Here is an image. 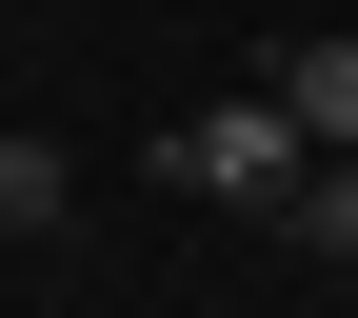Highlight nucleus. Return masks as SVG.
Masks as SVG:
<instances>
[{"mask_svg": "<svg viewBox=\"0 0 358 318\" xmlns=\"http://www.w3.org/2000/svg\"><path fill=\"white\" fill-rule=\"evenodd\" d=\"M140 159L179 179V199H259V219H299V179H319V140L279 120V80H259V100H199V120H159Z\"/></svg>", "mask_w": 358, "mask_h": 318, "instance_id": "1", "label": "nucleus"}, {"mask_svg": "<svg viewBox=\"0 0 358 318\" xmlns=\"http://www.w3.org/2000/svg\"><path fill=\"white\" fill-rule=\"evenodd\" d=\"M279 120L319 159H358V20H319V40H279Z\"/></svg>", "mask_w": 358, "mask_h": 318, "instance_id": "2", "label": "nucleus"}, {"mask_svg": "<svg viewBox=\"0 0 358 318\" xmlns=\"http://www.w3.org/2000/svg\"><path fill=\"white\" fill-rule=\"evenodd\" d=\"M60 219H80V159H60V140H0V239L40 259V239H60Z\"/></svg>", "mask_w": 358, "mask_h": 318, "instance_id": "3", "label": "nucleus"}, {"mask_svg": "<svg viewBox=\"0 0 358 318\" xmlns=\"http://www.w3.org/2000/svg\"><path fill=\"white\" fill-rule=\"evenodd\" d=\"M299 259H358V159H319V179H299Z\"/></svg>", "mask_w": 358, "mask_h": 318, "instance_id": "4", "label": "nucleus"}]
</instances>
